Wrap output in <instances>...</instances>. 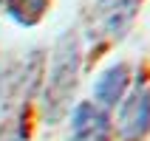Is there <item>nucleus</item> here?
<instances>
[{
    "mask_svg": "<svg viewBox=\"0 0 150 141\" xmlns=\"http://www.w3.org/2000/svg\"><path fill=\"white\" fill-rule=\"evenodd\" d=\"M127 85H130V68L125 62H113L99 74V79L93 85V99L99 102L102 110H108L122 102V96L127 93Z\"/></svg>",
    "mask_w": 150,
    "mask_h": 141,
    "instance_id": "20e7f679",
    "label": "nucleus"
},
{
    "mask_svg": "<svg viewBox=\"0 0 150 141\" xmlns=\"http://www.w3.org/2000/svg\"><path fill=\"white\" fill-rule=\"evenodd\" d=\"M150 130V88L136 85L119 110V141H142Z\"/></svg>",
    "mask_w": 150,
    "mask_h": 141,
    "instance_id": "f03ea898",
    "label": "nucleus"
},
{
    "mask_svg": "<svg viewBox=\"0 0 150 141\" xmlns=\"http://www.w3.org/2000/svg\"><path fill=\"white\" fill-rule=\"evenodd\" d=\"M0 3H3V0H0Z\"/></svg>",
    "mask_w": 150,
    "mask_h": 141,
    "instance_id": "423d86ee",
    "label": "nucleus"
},
{
    "mask_svg": "<svg viewBox=\"0 0 150 141\" xmlns=\"http://www.w3.org/2000/svg\"><path fill=\"white\" fill-rule=\"evenodd\" d=\"M76 79H79V42L68 31L54 48L48 82H45L42 113H45L48 121H57L65 113V107L71 105V96L76 90Z\"/></svg>",
    "mask_w": 150,
    "mask_h": 141,
    "instance_id": "f257e3e1",
    "label": "nucleus"
},
{
    "mask_svg": "<svg viewBox=\"0 0 150 141\" xmlns=\"http://www.w3.org/2000/svg\"><path fill=\"white\" fill-rule=\"evenodd\" d=\"M108 138H110L108 110H102L93 102H82L74 110V121H71L68 141H108Z\"/></svg>",
    "mask_w": 150,
    "mask_h": 141,
    "instance_id": "7ed1b4c3",
    "label": "nucleus"
},
{
    "mask_svg": "<svg viewBox=\"0 0 150 141\" xmlns=\"http://www.w3.org/2000/svg\"><path fill=\"white\" fill-rule=\"evenodd\" d=\"M6 11L20 25H37L48 11V0H6Z\"/></svg>",
    "mask_w": 150,
    "mask_h": 141,
    "instance_id": "39448f33",
    "label": "nucleus"
}]
</instances>
